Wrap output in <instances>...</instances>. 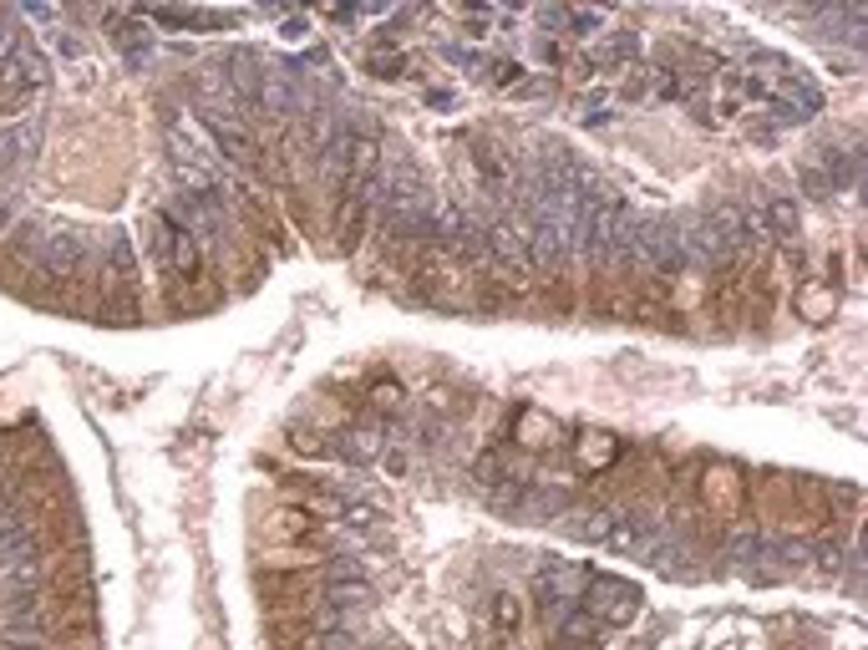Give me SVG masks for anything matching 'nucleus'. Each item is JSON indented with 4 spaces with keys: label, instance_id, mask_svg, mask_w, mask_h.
<instances>
[{
    "label": "nucleus",
    "instance_id": "obj_6",
    "mask_svg": "<svg viewBox=\"0 0 868 650\" xmlns=\"http://www.w3.org/2000/svg\"><path fill=\"white\" fill-rule=\"evenodd\" d=\"M198 118H204V137L213 143V153H219V158H229L234 168H244V173L260 168V153H254L250 133L239 128L234 112H224L219 102H204V112H198Z\"/></svg>",
    "mask_w": 868,
    "mask_h": 650
},
{
    "label": "nucleus",
    "instance_id": "obj_15",
    "mask_svg": "<svg viewBox=\"0 0 868 650\" xmlns=\"http://www.w3.org/2000/svg\"><path fill=\"white\" fill-rule=\"evenodd\" d=\"M355 580H366V559H355V554H336L320 564V584H355Z\"/></svg>",
    "mask_w": 868,
    "mask_h": 650
},
{
    "label": "nucleus",
    "instance_id": "obj_21",
    "mask_svg": "<svg viewBox=\"0 0 868 650\" xmlns=\"http://www.w3.org/2000/svg\"><path fill=\"white\" fill-rule=\"evenodd\" d=\"M366 67L376 71V77H402V71H407V56H366Z\"/></svg>",
    "mask_w": 868,
    "mask_h": 650
},
{
    "label": "nucleus",
    "instance_id": "obj_22",
    "mask_svg": "<svg viewBox=\"0 0 868 650\" xmlns=\"http://www.w3.org/2000/svg\"><path fill=\"white\" fill-rule=\"evenodd\" d=\"M493 620H498L503 630H518V599L514 595H498V605H493Z\"/></svg>",
    "mask_w": 868,
    "mask_h": 650
},
{
    "label": "nucleus",
    "instance_id": "obj_8",
    "mask_svg": "<svg viewBox=\"0 0 868 650\" xmlns=\"http://www.w3.org/2000/svg\"><path fill=\"white\" fill-rule=\"evenodd\" d=\"M483 254H487V265H498L503 275H514V279H524L528 269H534L524 234H518L514 224H503V219H493V224L483 229Z\"/></svg>",
    "mask_w": 868,
    "mask_h": 650
},
{
    "label": "nucleus",
    "instance_id": "obj_16",
    "mask_svg": "<svg viewBox=\"0 0 868 650\" xmlns=\"http://www.w3.org/2000/svg\"><path fill=\"white\" fill-rule=\"evenodd\" d=\"M477 77H483L487 87H498V92H514V81H528L524 67H518V62H503V56H487L483 67H477Z\"/></svg>",
    "mask_w": 868,
    "mask_h": 650
},
{
    "label": "nucleus",
    "instance_id": "obj_10",
    "mask_svg": "<svg viewBox=\"0 0 868 650\" xmlns=\"http://www.w3.org/2000/svg\"><path fill=\"white\" fill-rule=\"evenodd\" d=\"M543 630H549V646L553 650H594L600 640H605V625L594 620V615H584L579 605L564 615V620L543 625Z\"/></svg>",
    "mask_w": 868,
    "mask_h": 650
},
{
    "label": "nucleus",
    "instance_id": "obj_3",
    "mask_svg": "<svg viewBox=\"0 0 868 650\" xmlns=\"http://www.w3.org/2000/svg\"><path fill=\"white\" fill-rule=\"evenodd\" d=\"M635 260L650 265L660 279L685 275V244H681V224L671 219H640V234H635Z\"/></svg>",
    "mask_w": 868,
    "mask_h": 650
},
{
    "label": "nucleus",
    "instance_id": "obj_19",
    "mask_svg": "<svg viewBox=\"0 0 868 650\" xmlns=\"http://www.w3.org/2000/svg\"><path fill=\"white\" fill-rule=\"evenodd\" d=\"M579 112H584V122H609L615 118V102H609V92H590V97H579Z\"/></svg>",
    "mask_w": 868,
    "mask_h": 650
},
{
    "label": "nucleus",
    "instance_id": "obj_4",
    "mask_svg": "<svg viewBox=\"0 0 868 650\" xmlns=\"http://www.w3.org/2000/svg\"><path fill=\"white\" fill-rule=\"evenodd\" d=\"M579 610L594 615L600 625H630L640 615V590L630 580H615V574H590L584 595H579Z\"/></svg>",
    "mask_w": 868,
    "mask_h": 650
},
{
    "label": "nucleus",
    "instance_id": "obj_2",
    "mask_svg": "<svg viewBox=\"0 0 868 650\" xmlns=\"http://www.w3.org/2000/svg\"><path fill=\"white\" fill-rule=\"evenodd\" d=\"M87 269H92V244H87V234L72 224L46 229L41 254H36V275H46L52 285H77Z\"/></svg>",
    "mask_w": 868,
    "mask_h": 650
},
{
    "label": "nucleus",
    "instance_id": "obj_17",
    "mask_svg": "<svg viewBox=\"0 0 868 650\" xmlns=\"http://www.w3.org/2000/svg\"><path fill=\"white\" fill-rule=\"evenodd\" d=\"M442 62H452V67H462V71H473L477 77V67H483L487 56L477 52V46H462V41H442Z\"/></svg>",
    "mask_w": 868,
    "mask_h": 650
},
{
    "label": "nucleus",
    "instance_id": "obj_11",
    "mask_svg": "<svg viewBox=\"0 0 868 650\" xmlns=\"http://www.w3.org/2000/svg\"><path fill=\"white\" fill-rule=\"evenodd\" d=\"M635 56H640V41L625 36V31H615V36H600L590 41V71H619V67H630Z\"/></svg>",
    "mask_w": 868,
    "mask_h": 650
},
{
    "label": "nucleus",
    "instance_id": "obj_12",
    "mask_svg": "<svg viewBox=\"0 0 868 650\" xmlns=\"http://www.w3.org/2000/svg\"><path fill=\"white\" fill-rule=\"evenodd\" d=\"M107 31H112V41H118V52H128L132 67H143L147 56H153V36H147L132 15H107Z\"/></svg>",
    "mask_w": 868,
    "mask_h": 650
},
{
    "label": "nucleus",
    "instance_id": "obj_14",
    "mask_svg": "<svg viewBox=\"0 0 868 650\" xmlns=\"http://www.w3.org/2000/svg\"><path fill=\"white\" fill-rule=\"evenodd\" d=\"M539 21L564 31V36H574V31H605V15L600 11H539Z\"/></svg>",
    "mask_w": 868,
    "mask_h": 650
},
{
    "label": "nucleus",
    "instance_id": "obj_9",
    "mask_svg": "<svg viewBox=\"0 0 868 650\" xmlns=\"http://www.w3.org/2000/svg\"><path fill=\"white\" fill-rule=\"evenodd\" d=\"M41 137H46V128H41V118H31V112L6 122V128H0V168L26 173L41 153Z\"/></svg>",
    "mask_w": 868,
    "mask_h": 650
},
{
    "label": "nucleus",
    "instance_id": "obj_13",
    "mask_svg": "<svg viewBox=\"0 0 868 650\" xmlns=\"http://www.w3.org/2000/svg\"><path fill=\"white\" fill-rule=\"evenodd\" d=\"M762 544H767V533H762V529H751V524H737V529L726 533V559H732L737 570H757V564H762Z\"/></svg>",
    "mask_w": 868,
    "mask_h": 650
},
{
    "label": "nucleus",
    "instance_id": "obj_7",
    "mask_svg": "<svg viewBox=\"0 0 868 650\" xmlns=\"http://www.w3.org/2000/svg\"><path fill=\"white\" fill-rule=\"evenodd\" d=\"M584 584H590V570H584V564H564V559H539V570H534V595H539V605H549V599L579 605Z\"/></svg>",
    "mask_w": 868,
    "mask_h": 650
},
{
    "label": "nucleus",
    "instance_id": "obj_1",
    "mask_svg": "<svg viewBox=\"0 0 868 650\" xmlns=\"http://www.w3.org/2000/svg\"><path fill=\"white\" fill-rule=\"evenodd\" d=\"M168 158L188 194H219V153L204 137V128H188V118L168 122Z\"/></svg>",
    "mask_w": 868,
    "mask_h": 650
},
{
    "label": "nucleus",
    "instance_id": "obj_20",
    "mask_svg": "<svg viewBox=\"0 0 868 650\" xmlns=\"http://www.w3.org/2000/svg\"><path fill=\"white\" fill-rule=\"evenodd\" d=\"M798 310H803L807 320H823L833 310V295H813V290H803V300H798Z\"/></svg>",
    "mask_w": 868,
    "mask_h": 650
},
{
    "label": "nucleus",
    "instance_id": "obj_18",
    "mask_svg": "<svg viewBox=\"0 0 868 650\" xmlns=\"http://www.w3.org/2000/svg\"><path fill=\"white\" fill-rule=\"evenodd\" d=\"M615 448H619V442L605 438V432H584V448H579V458H584L590 467H600V463H609V458H615Z\"/></svg>",
    "mask_w": 868,
    "mask_h": 650
},
{
    "label": "nucleus",
    "instance_id": "obj_5",
    "mask_svg": "<svg viewBox=\"0 0 868 650\" xmlns=\"http://www.w3.org/2000/svg\"><path fill=\"white\" fill-rule=\"evenodd\" d=\"M153 260H158V269L163 275H173V279H194L198 275V265H204V244L188 234V229H178L168 219V213H153Z\"/></svg>",
    "mask_w": 868,
    "mask_h": 650
}]
</instances>
